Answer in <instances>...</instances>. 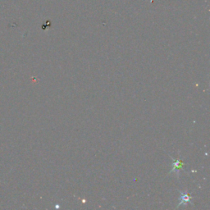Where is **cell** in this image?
I'll return each instance as SVG.
<instances>
[{
    "label": "cell",
    "mask_w": 210,
    "mask_h": 210,
    "mask_svg": "<svg viewBox=\"0 0 210 210\" xmlns=\"http://www.w3.org/2000/svg\"><path fill=\"white\" fill-rule=\"evenodd\" d=\"M181 199H182V201L181 202V204L183 203V202H185V203H186V202H188L189 200H190V195H182V196H181Z\"/></svg>",
    "instance_id": "obj_1"
}]
</instances>
